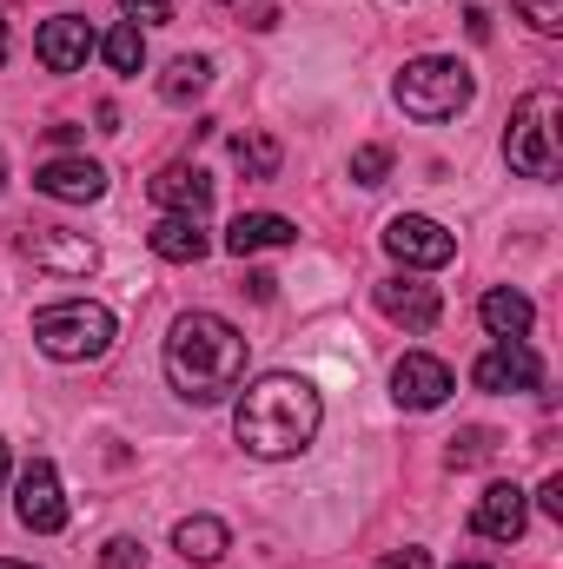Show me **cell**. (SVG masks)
I'll return each mask as SVG.
<instances>
[{
  "label": "cell",
  "instance_id": "cell-1",
  "mask_svg": "<svg viewBox=\"0 0 563 569\" xmlns=\"http://www.w3.org/2000/svg\"><path fill=\"white\" fill-rule=\"evenodd\" d=\"M318 418H325V405H318V385L312 378L266 371L259 385H246V398L233 411V437L246 443V457L279 463V457H298L318 437Z\"/></svg>",
  "mask_w": 563,
  "mask_h": 569
},
{
  "label": "cell",
  "instance_id": "cell-2",
  "mask_svg": "<svg viewBox=\"0 0 563 569\" xmlns=\"http://www.w3.org/2000/svg\"><path fill=\"white\" fill-rule=\"evenodd\" d=\"M166 378L186 405H219L246 378V331L219 311H186L166 338Z\"/></svg>",
  "mask_w": 563,
  "mask_h": 569
},
{
  "label": "cell",
  "instance_id": "cell-3",
  "mask_svg": "<svg viewBox=\"0 0 563 569\" xmlns=\"http://www.w3.org/2000/svg\"><path fill=\"white\" fill-rule=\"evenodd\" d=\"M557 127H563V100L551 87H531L511 107V133H504V159L524 179H557Z\"/></svg>",
  "mask_w": 563,
  "mask_h": 569
},
{
  "label": "cell",
  "instance_id": "cell-4",
  "mask_svg": "<svg viewBox=\"0 0 563 569\" xmlns=\"http://www.w3.org/2000/svg\"><path fill=\"white\" fill-rule=\"evenodd\" d=\"M471 93H477L471 67H464V60H444V53H424V60H412V67L398 73V107H405L412 120H424V127L457 120V113L471 107Z\"/></svg>",
  "mask_w": 563,
  "mask_h": 569
},
{
  "label": "cell",
  "instance_id": "cell-5",
  "mask_svg": "<svg viewBox=\"0 0 563 569\" xmlns=\"http://www.w3.org/2000/svg\"><path fill=\"white\" fill-rule=\"evenodd\" d=\"M33 345L60 365H80V358H100L113 345V311L107 305H87V298H67V305H47L33 311Z\"/></svg>",
  "mask_w": 563,
  "mask_h": 569
},
{
  "label": "cell",
  "instance_id": "cell-6",
  "mask_svg": "<svg viewBox=\"0 0 563 569\" xmlns=\"http://www.w3.org/2000/svg\"><path fill=\"white\" fill-rule=\"evenodd\" d=\"M20 252L33 259V272H53V279H87L100 266V246L87 232H73V226H33L20 239Z\"/></svg>",
  "mask_w": 563,
  "mask_h": 569
},
{
  "label": "cell",
  "instance_id": "cell-7",
  "mask_svg": "<svg viewBox=\"0 0 563 569\" xmlns=\"http://www.w3.org/2000/svg\"><path fill=\"white\" fill-rule=\"evenodd\" d=\"M385 252H392L398 266L437 272V266H451V259H457V239H451L437 219H424V212H398V219L385 226Z\"/></svg>",
  "mask_w": 563,
  "mask_h": 569
},
{
  "label": "cell",
  "instance_id": "cell-8",
  "mask_svg": "<svg viewBox=\"0 0 563 569\" xmlns=\"http://www.w3.org/2000/svg\"><path fill=\"white\" fill-rule=\"evenodd\" d=\"M471 385H477V391H537V385H544V358H537L524 338H497V345L471 365Z\"/></svg>",
  "mask_w": 563,
  "mask_h": 569
},
{
  "label": "cell",
  "instance_id": "cell-9",
  "mask_svg": "<svg viewBox=\"0 0 563 569\" xmlns=\"http://www.w3.org/2000/svg\"><path fill=\"white\" fill-rule=\"evenodd\" d=\"M13 510H20V523H27L33 537L67 530V497H60V477H53L47 457H33V463L20 470V497H13Z\"/></svg>",
  "mask_w": 563,
  "mask_h": 569
},
{
  "label": "cell",
  "instance_id": "cell-10",
  "mask_svg": "<svg viewBox=\"0 0 563 569\" xmlns=\"http://www.w3.org/2000/svg\"><path fill=\"white\" fill-rule=\"evenodd\" d=\"M451 391H457V385H451V365L431 358V351H405L398 371H392V398H398L405 411H437Z\"/></svg>",
  "mask_w": 563,
  "mask_h": 569
},
{
  "label": "cell",
  "instance_id": "cell-11",
  "mask_svg": "<svg viewBox=\"0 0 563 569\" xmlns=\"http://www.w3.org/2000/svg\"><path fill=\"white\" fill-rule=\"evenodd\" d=\"M33 53H40V67H47V73H80V67H87V53H93V27H87L80 13H53V20H40Z\"/></svg>",
  "mask_w": 563,
  "mask_h": 569
},
{
  "label": "cell",
  "instance_id": "cell-12",
  "mask_svg": "<svg viewBox=\"0 0 563 569\" xmlns=\"http://www.w3.org/2000/svg\"><path fill=\"white\" fill-rule=\"evenodd\" d=\"M33 192H47L60 206H87V199L107 192V166H93V159H47L33 172Z\"/></svg>",
  "mask_w": 563,
  "mask_h": 569
},
{
  "label": "cell",
  "instance_id": "cell-13",
  "mask_svg": "<svg viewBox=\"0 0 563 569\" xmlns=\"http://www.w3.org/2000/svg\"><path fill=\"white\" fill-rule=\"evenodd\" d=\"M524 523H531V503H524L517 483H491V490L477 497V510H471V530L491 537V543H517Z\"/></svg>",
  "mask_w": 563,
  "mask_h": 569
},
{
  "label": "cell",
  "instance_id": "cell-14",
  "mask_svg": "<svg viewBox=\"0 0 563 569\" xmlns=\"http://www.w3.org/2000/svg\"><path fill=\"white\" fill-rule=\"evenodd\" d=\"M378 311L392 325H405V331H431L444 298H437V284H424V279H385L378 284Z\"/></svg>",
  "mask_w": 563,
  "mask_h": 569
},
{
  "label": "cell",
  "instance_id": "cell-15",
  "mask_svg": "<svg viewBox=\"0 0 563 569\" xmlns=\"http://www.w3.org/2000/svg\"><path fill=\"white\" fill-rule=\"evenodd\" d=\"M146 192H152V206H166V212H186V219H199V212L213 206V179H206L199 166H159Z\"/></svg>",
  "mask_w": 563,
  "mask_h": 569
},
{
  "label": "cell",
  "instance_id": "cell-16",
  "mask_svg": "<svg viewBox=\"0 0 563 569\" xmlns=\"http://www.w3.org/2000/svg\"><path fill=\"white\" fill-rule=\"evenodd\" d=\"M146 246H152V259H166V266H199V259L213 252L206 226H199V219H186V212H166V219L146 232Z\"/></svg>",
  "mask_w": 563,
  "mask_h": 569
},
{
  "label": "cell",
  "instance_id": "cell-17",
  "mask_svg": "<svg viewBox=\"0 0 563 569\" xmlns=\"http://www.w3.org/2000/svg\"><path fill=\"white\" fill-rule=\"evenodd\" d=\"M292 239H298V226L279 219V212H239L233 232H226V252L233 259H253V252H273V246H292Z\"/></svg>",
  "mask_w": 563,
  "mask_h": 569
},
{
  "label": "cell",
  "instance_id": "cell-18",
  "mask_svg": "<svg viewBox=\"0 0 563 569\" xmlns=\"http://www.w3.org/2000/svg\"><path fill=\"white\" fill-rule=\"evenodd\" d=\"M477 318H484V331H491V338H524V331L537 325V305H531L517 284H491V291H484V305H477Z\"/></svg>",
  "mask_w": 563,
  "mask_h": 569
},
{
  "label": "cell",
  "instance_id": "cell-19",
  "mask_svg": "<svg viewBox=\"0 0 563 569\" xmlns=\"http://www.w3.org/2000/svg\"><path fill=\"white\" fill-rule=\"evenodd\" d=\"M226 543H233V530H226L219 517H186V523L172 530V550H179L186 563H219Z\"/></svg>",
  "mask_w": 563,
  "mask_h": 569
},
{
  "label": "cell",
  "instance_id": "cell-20",
  "mask_svg": "<svg viewBox=\"0 0 563 569\" xmlns=\"http://www.w3.org/2000/svg\"><path fill=\"white\" fill-rule=\"evenodd\" d=\"M206 87H213V60H199V53H179V60L159 73V100H166V107H192Z\"/></svg>",
  "mask_w": 563,
  "mask_h": 569
},
{
  "label": "cell",
  "instance_id": "cell-21",
  "mask_svg": "<svg viewBox=\"0 0 563 569\" xmlns=\"http://www.w3.org/2000/svg\"><path fill=\"white\" fill-rule=\"evenodd\" d=\"M100 53H107V67H113V73H140V67H146V33L134 27V20H120V27L100 40Z\"/></svg>",
  "mask_w": 563,
  "mask_h": 569
},
{
  "label": "cell",
  "instance_id": "cell-22",
  "mask_svg": "<svg viewBox=\"0 0 563 569\" xmlns=\"http://www.w3.org/2000/svg\"><path fill=\"white\" fill-rule=\"evenodd\" d=\"M233 159H239L253 179H279V140H266V133H239V140H233Z\"/></svg>",
  "mask_w": 563,
  "mask_h": 569
},
{
  "label": "cell",
  "instance_id": "cell-23",
  "mask_svg": "<svg viewBox=\"0 0 563 569\" xmlns=\"http://www.w3.org/2000/svg\"><path fill=\"white\" fill-rule=\"evenodd\" d=\"M484 457H497V430H484V425L457 430V437H451V450H444V463H451V470H471V463H484Z\"/></svg>",
  "mask_w": 563,
  "mask_h": 569
},
{
  "label": "cell",
  "instance_id": "cell-24",
  "mask_svg": "<svg viewBox=\"0 0 563 569\" xmlns=\"http://www.w3.org/2000/svg\"><path fill=\"white\" fill-rule=\"evenodd\" d=\"M385 172H392V146H358L352 152V179L358 186H385Z\"/></svg>",
  "mask_w": 563,
  "mask_h": 569
},
{
  "label": "cell",
  "instance_id": "cell-25",
  "mask_svg": "<svg viewBox=\"0 0 563 569\" xmlns=\"http://www.w3.org/2000/svg\"><path fill=\"white\" fill-rule=\"evenodd\" d=\"M537 33H563V0H517Z\"/></svg>",
  "mask_w": 563,
  "mask_h": 569
},
{
  "label": "cell",
  "instance_id": "cell-26",
  "mask_svg": "<svg viewBox=\"0 0 563 569\" xmlns=\"http://www.w3.org/2000/svg\"><path fill=\"white\" fill-rule=\"evenodd\" d=\"M140 543H134V537H113V543H107V550H100V569H140Z\"/></svg>",
  "mask_w": 563,
  "mask_h": 569
},
{
  "label": "cell",
  "instance_id": "cell-27",
  "mask_svg": "<svg viewBox=\"0 0 563 569\" xmlns=\"http://www.w3.org/2000/svg\"><path fill=\"white\" fill-rule=\"evenodd\" d=\"M120 7H127V13H134V27H159V20H172V0H120Z\"/></svg>",
  "mask_w": 563,
  "mask_h": 569
},
{
  "label": "cell",
  "instance_id": "cell-28",
  "mask_svg": "<svg viewBox=\"0 0 563 569\" xmlns=\"http://www.w3.org/2000/svg\"><path fill=\"white\" fill-rule=\"evenodd\" d=\"M537 503H544V517H563V477H544V490H537Z\"/></svg>",
  "mask_w": 563,
  "mask_h": 569
},
{
  "label": "cell",
  "instance_id": "cell-29",
  "mask_svg": "<svg viewBox=\"0 0 563 569\" xmlns=\"http://www.w3.org/2000/svg\"><path fill=\"white\" fill-rule=\"evenodd\" d=\"M378 569H431V557H424V550H392Z\"/></svg>",
  "mask_w": 563,
  "mask_h": 569
},
{
  "label": "cell",
  "instance_id": "cell-30",
  "mask_svg": "<svg viewBox=\"0 0 563 569\" xmlns=\"http://www.w3.org/2000/svg\"><path fill=\"white\" fill-rule=\"evenodd\" d=\"M246 291H253L259 305H273V291H279V279H273V272H253V279H246Z\"/></svg>",
  "mask_w": 563,
  "mask_h": 569
},
{
  "label": "cell",
  "instance_id": "cell-31",
  "mask_svg": "<svg viewBox=\"0 0 563 569\" xmlns=\"http://www.w3.org/2000/svg\"><path fill=\"white\" fill-rule=\"evenodd\" d=\"M464 27H471V40H491V13H484V7H471Z\"/></svg>",
  "mask_w": 563,
  "mask_h": 569
},
{
  "label": "cell",
  "instance_id": "cell-32",
  "mask_svg": "<svg viewBox=\"0 0 563 569\" xmlns=\"http://www.w3.org/2000/svg\"><path fill=\"white\" fill-rule=\"evenodd\" d=\"M0 569H33V563H13V557H0Z\"/></svg>",
  "mask_w": 563,
  "mask_h": 569
},
{
  "label": "cell",
  "instance_id": "cell-33",
  "mask_svg": "<svg viewBox=\"0 0 563 569\" xmlns=\"http://www.w3.org/2000/svg\"><path fill=\"white\" fill-rule=\"evenodd\" d=\"M0 483H7V443H0Z\"/></svg>",
  "mask_w": 563,
  "mask_h": 569
},
{
  "label": "cell",
  "instance_id": "cell-34",
  "mask_svg": "<svg viewBox=\"0 0 563 569\" xmlns=\"http://www.w3.org/2000/svg\"><path fill=\"white\" fill-rule=\"evenodd\" d=\"M0 60H7V27H0Z\"/></svg>",
  "mask_w": 563,
  "mask_h": 569
},
{
  "label": "cell",
  "instance_id": "cell-35",
  "mask_svg": "<svg viewBox=\"0 0 563 569\" xmlns=\"http://www.w3.org/2000/svg\"><path fill=\"white\" fill-rule=\"evenodd\" d=\"M457 569H491V563H457Z\"/></svg>",
  "mask_w": 563,
  "mask_h": 569
},
{
  "label": "cell",
  "instance_id": "cell-36",
  "mask_svg": "<svg viewBox=\"0 0 563 569\" xmlns=\"http://www.w3.org/2000/svg\"><path fill=\"white\" fill-rule=\"evenodd\" d=\"M0 186H7V159H0Z\"/></svg>",
  "mask_w": 563,
  "mask_h": 569
}]
</instances>
